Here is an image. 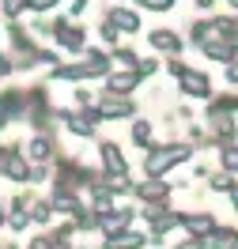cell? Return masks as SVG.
<instances>
[{
	"label": "cell",
	"mask_w": 238,
	"mask_h": 249,
	"mask_svg": "<svg viewBox=\"0 0 238 249\" xmlns=\"http://www.w3.org/2000/svg\"><path fill=\"white\" fill-rule=\"evenodd\" d=\"M189 155H193L189 143H166V147H151V151H147V159H144V170H147V178H163L166 170H174L178 162H185Z\"/></svg>",
	"instance_id": "obj_1"
},
{
	"label": "cell",
	"mask_w": 238,
	"mask_h": 249,
	"mask_svg": "<svg viewBox=\"0 0 238 249\" xmlns=\"http://www.w3.org/2000/svg\"><path fill=\"white\" fill-rule=\"evenodd\" d=\"M136 113V102H132V94H110L102 91L95 102V117L98 121H128Z\"/></svg>",
	"instance_id": "obj_2"
},
{
	"label": "cell",
	"mask_w": 238,
	"mask_h": 249,
	"mask_svg": "<svg viewBox=\"0 0 238 249\" xmlns=\"http://www.w3.org/2000/svg\"><path fill=\"white\" fill-rule=\"evenodd\" d=\"M53 42H57V49L83 53V49H87V34H83V27L72 23V19H57V23H53Z\"/></svg>",
	"instance_id": "obj_3"
},
{
	"label": "cell",
	"mask_w": 238,
	"mask_h": 249,
	"mask_svg": "<svg viewBox=\"0 0 238 249\" xmlns=\"http://www.w3.org/2000/svg\"><path fill=\"white\" fill-rule=\"evenodd\" d=\"M61 121H64V128L72 132V136H83V140H91L98 132V117H95V109H64L61 113Z\"/></svg>",
	"instance_id": "obj_4"
},
{
	"label": "cell",
	"mask_w": 238,
	"mask_h": 249,
	"mask_svg": "<svg viewBox=\"0 0 238 249\" xmlns=\"http://www.w3.org/2000/svg\"><path fill=\"white\" fill-rule=\"evenodd\" d=\"M27 117V94L23 91H0V128Z\"/></svg>",
	"instance_id": "obj_5"
},
{
	"label": "cell",
	"mask_w": 238,
	"mask_h": 249,
	"mask_svg": "<svg viewBox=\"0 0 238 249\" xmlns=\"http://www.w3.org/2000/svg\"><path fill=\"white\" fill-rule=\"evenodd\" d=\"M178 87H182V94H189V98H212V79L204 72H197V68H185L178 76Z\"/></svg>",
	"instance_id": "obj_6"
},
{
	"label": "cell",
	"mask_w": 238,
	"mask_h": 249,
	"mask_svg": "<svg viewBox=\"0 0 238 249\" xmlns=\"http://www.w3.org/2000/svg\"><path fill=\"white\" fill-rule=\"evenodd\" d=\"M0 174L8 181H27L31 178V159L23 155V151H4L0 155Z\"/></svg>",
	"instance_id": "obj_7"
},
{
	"label": "cell",
	"mask_w": 238,
	"mask_h": 249,
	"mask_svg": "<svg viewBox=\"0 0 238 249\" xmlns=\"http://www.w3.org/2000/svg\"><path fill=\"white\" fill-rule=\"evenodd\" d=\"M98 159H102V170H106V178H121V174H128V159L121 155V147L117 143H98Z\"/></svg>",
	"instance_id": "obj_8"
},
{
	"label": "cell",
	"mask_w": 238,
	"mask_h": 249,
	"mask_svg": "<svg viewBox=\"0 0 238 249\" xmlns=\"http://www.w3.org/2000/svg\"><path fill=\"white\" fill-rule=\"evenodd\" d=\"M128 223H132V212H128V208H110V212H98V231L106 234V238L128 231Z\"/></svg>",
	"instance_id": "obj_9"
},
{
	"label": "cell",
	"mask_w": 238,
	"mask_h": 249,
	"mask_svg": "<svg viewBox=\"0 0 238 249\" xmlns=\"http://www.w3.org/2000/svg\"><path fill=\"white\" fill-rule=\"evenodd\" d=\"M106 23H113L121 34H132V31H140V12H132L128 4H117V8L106 12Z\"/></svg>",
	"instance_id": "obj_10"
},
{
	"label": "cell",
	"mask_w": 238,
	"mask_h": 249,
	"mask_svg": "<svg viewBox=\"0 0 238 249\" xmlns=\"http://www.w3.org/2000/svg\"><path fill=\"white\" fill-rule=\"evenodd\" d=\"M140 83V72L136 68H121V72H110L106 76V91L110 94H132Z\"/></svg>",
	"instance_id": "obj_11"
},
{
	"label": "cell",
	"mask_w": 238,
	"mask_h": 249,
	"mask_svg": "<svg viewBox=\"0 0 238 249\" xmlns=\"http://www.w3.org/2000/svg\"><path fill=\"white\" fill-rule=\"evenodd\" d=\"M147 42H151L155 53H166V57H178V53H182V38H178L174 31H166V27L151 31V34H147Z\"/></svg>",
	"instance_id": "obj_12"
},
{
	"label": "cell",
	"mask_w": 238,
	"mask_h": 249,
	"mask_svg": "<svg viewBox=\"0 0 238 249\" xmlns=\"http://www.w3.org/2000/svg\"><path fill=\"white\" fill-rule=\"evenodd\" d=\"M23 155L31 159V162H38V166H46L49 159H53V140H49L46 132H38V136L27 143V151H23Z\"/></svg>",
	"instance_id": "obj_13"
},
{
	"label": "cell",
	"mask_w": 238,
	"mask_h": 249,
	"mask_svg": "<svg viewBox=\"0 0 238 249\" xmlns=\"http://www.w3.org/2000/svg\"><path fill=\"white\" fill-rule=\"evenodd\" d=\"M182 227H185L193 238H201V242H204L208 234L216 231V219L208 215V212H197V215H182Z\"/></svg>",
	"instance_id": "obj_14"
},
{
	"label": "cell",
	"mask_w": 238,
	"mask_h": 249,
	"mask_svg": "<svg viewBox=\"0 0 238 249\" xmlns=\"http://www.w3.org/2000/svg\"><path fill=\"white\" fill-rule=\"evenodd\" d=\"M147 238L144 234H136V231H121V234H113L110 242H106V249H140Z\"/></svg>",
	"instance_id": "obj_15"
},
{
	"label": "cell",
	"mask_w": 238,
	"mask_h": 249,
	"mask_svg": "<svg viewBox=\"0 0 238 249\" xmlns=\"http://www.w3.org/2000/svg\"><path fill=\"white\" fill-rule=\"evenodd\" d=\"M136 193H140L144 200H166V196H170V189L163 185V181H159V178H151V181H144V185L136 189Z\"/></svg>",
	"instance_id": "obj_16"
},
{
	"label": "cell",
	"mask_w": 238,
	"mask_h": 249,
	"mask_svg": "<svg viewBox=\"0 0 238 249\" xmlns=\"http://www.w3.org/2000/svg\"><path fill=\"white\" fill-rule=\"evenodd\" d=\"M27 215H31V223H49V219H53V204H46V200H31Z\"/></svg>",
	"instance_id": "obj_17"
},
{
	"label": "cell",
	"mask_w": 238,
	"mask_h": 249,
	"mask_svg": "<svg viewBox=\"0 0 238 249\" xmlns=\"http://www.w3.org/2000/svg\"><path fill=\"white\" fill-rule=\"evenodd\" d=\"M128 136H132L136 147H147V143H151V124L147 121H132V132H128Z\"/></svg>",
	"instance_id": "obj_18"
},
{
	"label": "cell",
	"mask_w": 238,
	"mask_h": 249,
	"mask_svg": "<svg viewBox=\"0 0 238 249\" xmlns=\"http://www.w3.org/2000/svg\"><path fill=\"white\" fill-rule=\"evenodd\" d=\"M110 57H113V64H121V68H136V61H140V57H136V49H125V46L113 49Z\"/></svg>",
	"instance_id": "obj_19"
},
{
	"label": "cell",
	"mask_w": 238,
	"mask_h": 249,
	"mask_svg": "<svg viewBox=\"0 0 238 249\" xmlns=\"http://www.w3.org/2000/svg\"><path fill=\"white\" fill-rule=\"evenodd\" d=\"M220 162H223V170H227V174H238V147H235V143H227V147H223V159H220Z\"/></svg>",
	"instance_id": "obj_20"
},
{
	"label": "cell",
	"mask_w": 238,
	"mask_h": 249,
	"mask_svg": "<svg viewBox=\"0 0 238 249\" xmlns=\"http://www.w3.org/2000/svg\"><path fill=\"white\" fill-rule=\"evenodd\" d=\"M0 12L8 19H19L23 12H27V0H0Z\"/></svg>",
	"instance_id": "obj_21"
},
{
	"label": "cell",
	"mask_w": 238,
	"mask_h": 249,
	"mask_svg": "<svg viewBox=\"0 0 238 249\" xmlns=\"http://www.w3.org/2000/svg\"><path fill=\"white\" fill-rule=\"evenodd\" d=\"M61 0H27V12H34V16H46V12H53Z\"/></svg>",
	"instance_id": "obj_22"
},
{
	"label": "cell",
	"mask_w": 238,
	"mask_h": 249,
	"mask_svg": "<svg viewBox=\"0 0 238 249\" xmlns=\"http://www.w3.org/2000/svg\"><path fill=\"white\" fill-rule=\"evenodd\" d=\"M212 189H220V193H231V189H235L231 174H227V170H223V174H216V178H212Z\"/></svg>",
	"instance_id": "obj_23"
},
{
	"label": "cell",
	"mask_w": 238,
	"mask_h": 249,
	"mask_svg": "<svg viewBox=\"0 0 238 249\" xmlns=\"http://www.w3.org/2000/svg\"><path fill=\"white\" fill-rule=\"evenodd\" d=\"M144 8H151V12H170L174 8V0H140Z\"/></svg>",
	"instance_id": "obj_24"
},
{
	"label": "cell",
	"mask_w": 238,
	"mask_h": 249,
	"mask_svg": "<svg viewBox=\"0 0 238 249\" xmlns=\"http://www.w3.org/2000/svg\"><path fill=\"white\" fill-rule=\"evenodd\" d=\"M155 68H159V61H144V57L136 61V72H140V79H147L151 72H155Z\"/></svg>",
	"instance_id": "obj_25"
},
{
	"label": "cell",
	"mask_w": 238,
	"mask_h": 249,
	"mask_svg": "<svg viewBox=\"0 0 238 249\" xmlns=\"http://www.w3.org/2000/svg\"><path fill=\"white\" fill-rule=\"evenodd\" d=\"M117 38H121V31H117V27H113V23H102V42H117Z\"/></svg>",
	"instance_id": "obj_26"
},
{
	"label": "cell",
	"mask_w": 238,
	"mask_h": 249,
	"mask_svg": "<svg viewBox=\"0 0 238 249\" xmlns=\"http://www.w3.org/2000/svg\"><path fill=\"white\" fill-rule=\"evenodd\" d=\"M166 68H170L174 76H182V72H185V64H182V61H174V57H170V64H166Z\"/></svg>",
	"instance_id": "obj_27"
},
{
	"label": "cell",
	"mask_w": 238,
	"mask_h": 249,
	"mask_svg": "<svg viewBox=\"0 0 238 249\" xmlns=\"http://www.w3.org/2000/svg\"><path fill=\"white\" fill-rule=\"evenodd\" d=\"M76 102L79 106H91V91H76Z\"/></svg>",
	"instance_id": "obj_28"
},
{
	"label": "cell",
	"mask_w": 238,
	"mask_h": 249,
	"mask_svg": "<svg viewBox=\"0 0 238 249\" xmlns=\"http://www.w3.org/2000/svg\"><path fill=\"white\" fill-rule=\"evenodd\" d=\"M178 249H201V238H189L185 246H178Z\"/></svg>",
	"instance_id": "obj_29"
},
{
	"label": "cell",
	"mask_w": 238,
	"mask_h": 249,
	"mask_svg": "<svg viewBox=\"0 0 238 249\" xmlns=\"http://www.w3.org/2000/svg\"><path fill=\"white\" fill-rule=\"evenodd\" d=\"M197 8H201V12H208V8H216V0H197Z\"/></svg>",
	"instance_id": "obj_30"
},
{
	"label": "cell",
	"mask_w": 238,
	"mask_h": 249,
	"mask_svg": "<svg viewBox=\"0 0 238 249\" xmlns=\"http://www.w3.org/2000/svg\"><path fill=\"white\" fill-rule=\"evenodd\" d=\"M231 200H235V208H238V185H235V189H231Z\"/></svg>",
	"instance_id": "obj_31"
},
{
	"label": "cell",
	"mask_w": 238,
	"mask_h": 249,
	"mask_svg": "<svg viewBox=\"0 0 238 249\" xmlns=\"http://www.w3.org/2000/svg\"><path fill=\"white\" fill-rule=\"evenodd\" d=\"M0 223H8V212H4V204H0Z\"/></svg>",
	"instance_id": "obj_32"
},
{
	"label": "cell",
	"mask_w": 238,
	"mask_h": 249,
	"mask_svg": "<svg viewBox=\"0 0 238 249\" xmlns=\"http://www.w3.org/2000/svg\"><path fill=\"white\" fill-rule=\"evenodd\" d=\"M227 4H231V8H235V12H238V0H227Z\"/></svg>",
	"instance_id": "obj_33"
}]
</instances>
